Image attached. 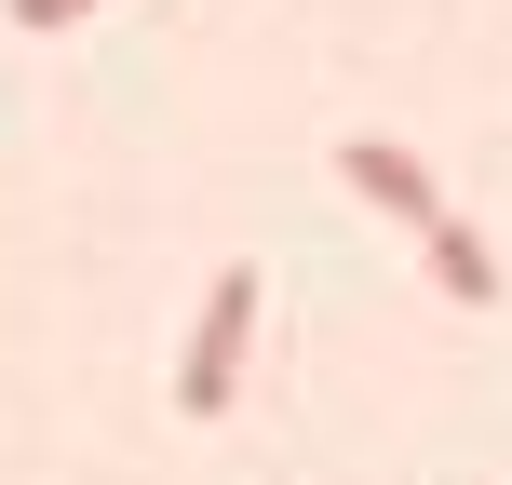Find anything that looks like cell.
<instances>
[{
    "label": "cell",
    "mask_w": 512,
    "mask_h": 485,
    "mask_svg": "<svg viewBox=\"0 0 512 485\" xmlns=\"http://www.w3.org/2000/svg\"><path fill=\"white\" fill-rule=\"evenodd\" d=\"M243 351H256V270L230 256V270L203 283V310H189V351H176V405H189V418H230V391H243Z\"/></svg>",
    "instance_id": "obj_1"
},
{
    "label": "cell",
    "mask_w": 512,
    "mask_h": 485,
    "mask_svg": "<svg viewBox=\"0 0 512 485\" xmlns=\"http://www.w3.org/2000/svg\"><path fill=\"white\" fill-rule=\"evenodd\" d=\"M337 176H351L378 216H405V230H432V216H445L432 162H418V149H391V135H351V149H337Z\"/></svg>",
    "instance_id": "obj_2"
},
{
    "label": "cell",
    "mask_w": 512,
    "mask_h": 485,
    "mask_svg": "<svg viewBox=\"0 0 512 485\" xmlns=\"http://www.w3.org/2000/svg\"><path fill=\"white\" fill-rule=\"evenodd\" d=\"M418 243H432V283H445V297H459V310H486V297H499V243L472 230V216H432V230H418Z\"/></svg>",
    "instance_id": "obj_3"
},
{
    "label": "cell",
    "mask_w": 512,
    "mask_h": 485,
    "mask_svg": "<svg viewBox=\"0 0 512 485\" xmlns=\"http://www.w3.org/2000/svg\"><path fill=\"white\" fill-rule=\"evenodd\" d=\"M81 14H95V0H14V27H27V41H54V27H81Z\"/></svg>",
    "instance_id": "obj_4"
}]
</instances>
